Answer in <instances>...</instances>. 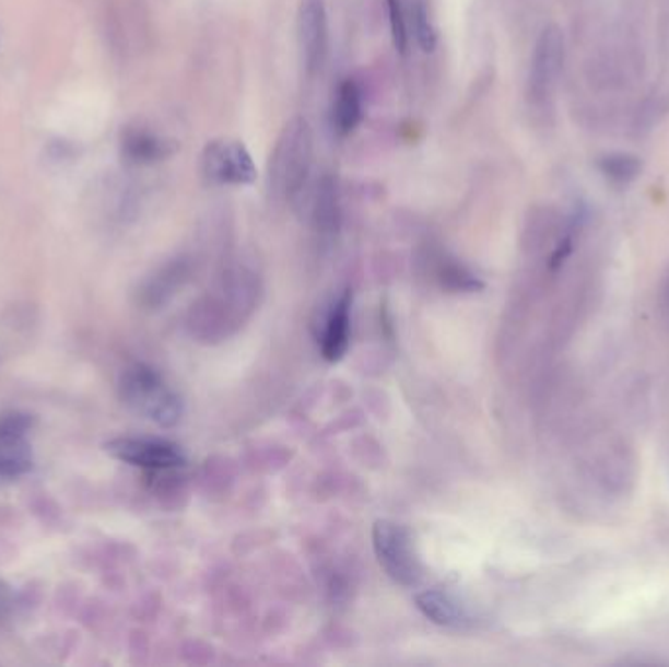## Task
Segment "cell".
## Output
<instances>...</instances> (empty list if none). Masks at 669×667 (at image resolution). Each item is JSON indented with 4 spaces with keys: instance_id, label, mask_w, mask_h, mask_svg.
<instances>
[{
    "instance_id": "cell-1",
    "label": "cell",
    "mask_w": 669,
    "mask_h": 667,
    "mask_svg": "<svg viewBox=\"0 0 669 667\" xmlns=\"http://www.w3.org/2000/svg\"><path fill=\"white\" fill-rule=\"evenodd\" d=\"M312 165H314V133L309 128V121L296 116L286 121L270 153V192L289 204L296 202L309 183Z\"/></svg>"
},
{
    "instance_id": "cell-2",
    "label": "cell",
    "mask_w": 669,
    "mask_h": 667,
    "mask_svg": "<svg viewBox=\"0 0 669 667\" xmlns=\"http://www.w3.org/2000/svg\"><path fill=\"white\" fill-rule=\"evenodd\" d=\"M120 398L131 411L159 426H175L183 418V401L155 368L143 362L128 366L120 378Z\"/></svg>"
},
{
    "instance_id": "cell-3",
    "label": "cell",
    "mask_w": 669,
    "mask_h": 667,
    "mask_svg": "<svg viewBox=\"0 0 669 667\" xmlns=\"http://www.w3.org/2000/svg\"><path fill=\"white\" fill-rule=\"evenodd\" d=\"M372 545L384 572L396 584L413 587L423 580V567L408 528L394 520H376L372 528Z\"/></svg>"
},
{
    "instance_id": "cell-4",
    "label": "cell",
    "mask_w": 669,
    "mask_h": 667,
    "mask_svg": "<svg viewBox=\"0 0 669 667\" xmlns=\"http://www.w3.org/2000/svg\"><path fill=\"white\" fill-rule=\"evenodd\" d=\"M200 173L208 185L214 186H249L259 176L249 149L232 138L206 143L200 155Z\"/></svg>"
},
{
    "instance_id": "cell-5",
    "label": "cell",
    "mask_w": 669,
    "mask_h": 667,
    "mask_svg": "<svg viewBox=\"0 0 669 667\" xmlns=\"http://www.w3.org/2000/svg\"><path fill=\"white\" fill-rule=\"evenodd\" d=\"M104 450L120 460V463L153 470V472H163V470H175L185 466L186 456L180 446L163 441V438H145V436H120V438H111Z\"/></svg>"
},
{
    "instance_id": "cell-6",
    "label": "cell",
    "mask_w": 669,
    "mask_h": 667,
    "mask_svg": "<svg viewBox=\"0 0 669 667\" xmlns=\"http://www.w3.org/2000/svg\"><path fill=\"white\" fill-rule=\"evenodd\" d=\"M564 66V34L558 26L540 32L532 51L529 71V96L532 103L544 104L556 89Z\"/></svg>"
},
{
    "instance_id": "cell-7",
    "label": "cell",
    "mask_w": 669,
    "mask_h": 667,
    "mask_svg": "<svg viewBox=\"0 0 669 667\" xmlns=\"http://www.w3.org/2000/svg\"><path fill=\"white\" fill-rule=\"evenodd\" d=\"M34 418L22 411L0 416V480L32 472L34 455L28 436L34 431Z\"/></svg>"
},
{
    "instance_id": "cell-8",
    "label": "cell",
    "mask_w": 669,
    "mask_h": 667,
    "mask_svg": "<svg viewBox=\"0 0 669 667\" xmlns=\"http://www.w3.org/2000/svg\"><path fill=\"white\" fill-rule=\"evenodd\" d=\"M297 37L307 74H316L326 66L329 51V22L324 0H300Z\"/></svg>"
},
{
    "instance_id": "cell-9",
    "label": "cell",
    "mask_w": 669,
    "mask_h": 667,
    "mask_svg": "<svg viewBox=\"0 0 669 667\" xmlns=\"http://www.w3.org/2000/svg\"><path fill=\"white\" fill-rule=\"evenodd\" d=\"M178 151L177 141L161 138L153 131L131 128L121 138V155L131 165H153L173 157Z\"/></svg>"
},
{
    "instance_id": "cell-10",
    "label": "cell",
    "mask_w": 669,
    "mask_h": 667,
    "mask_svg": "<svg viewBox=\"0 0 669 667\" xmlns=\"http://www.w3.org/2000/svg\"><path fill=\"white\" fill-rule=\"evenodd\" d=\"M415 605L419 611L427 617L429 621L446 629H462L472 622V615L465 602L458 601L455 595L441 589H427L415 595Z\"/></svg>"
},
{
    "instance_id": "cell-11",
    "label": "cell",
    "mask_w": 669,
    "mask_h": 667,
    "mask_svg": "<svg viewBox=\"0 0 669 667\" xmlns=\"http://www.w3.org/2000/svg\"><path fill=\"white\" fill-rule=\"evenodd\" d=\"M364 118L363 89L354 79H344L334 93L331 128L337 138H349Z\"/></svg>"
},
{
    "instance_id": "cell-12",
    "label": "cell",
    "mask_w": 669,
    "mask_h": 667,
    "mask_svg": "<svg viewBox=\"0 0 669 667\" xmlns=\"http://www.w3.org/2000/svg\"><path fill=\"white\" fill-rule=\"evenodd\" d=\"M351 307H353V294L347 290L334 302L333 309L327 317L324 343H321V352H324L326 361H341L344 352L349 349V343H351Z\"/></svg>"
},
{
    "instance_id": "cell-13",
    "label": "cell",
    "mask_w": 669,
    "mask_h": 667,
    "mask_svg": "<svg viewBox=\"0 0 669 667\" xmlns=\"http://www.w3.org/2000/svg\"><path fill=\"white\" fill-rule=\"evenodd\" d=\"M312 210H314L316 225L321 232H337L341 210H339V188H337V180H334L333 175L326 173L317 180Z\"/></svg>"
},
{
    "instance_id": "cell-14",
    "label": "cell",
    "mask_w": 669,
    "mask_h": 667,
    "mask_svg": "<svg viewBox=\"0 0 669 667\" xmlns=\"http://www.w3.org/2000/svg\"><path fill=\"white\" fill-rule=\"evenodd\" d=\"M409 2L411 4H409L408 16L415 42L425 54H433L437 49L438 34L437 26L431 16V10H429V2L427 0H409Z\"/></svg>"
},
{
    "instance_id": "cell-15",
    "label": "cell",
    "mask_w": 669,
    "mask_h": 667,
    "mask_svg": "<svg viewBox=\"0 0 669 667\" xmlns=\"http://www.w3.org/2000/svg\"><path fill=\"white\" fill-rule=\"evenodd\" d=\"M599 168L609 180L617 185H626L641 175V159L629 153H611L599 161Z\"/></svg>"
},
{
    "instance_id": "cell-16",
    "label": "cell",
    "mask_w": 669,
    "mask_h": 667,
    "mask_svg": "<svg viewBox=\"0 0 669 667\" xmlns=\"http://www.w3.org/2000/svg\"><path fill=\"white\" fill-rule=\"evenodd\" d=\"M388 7V19H390L391 39L398 54H408V10L403 7V0H386Z\"/></svg>"
}]
</instances>
